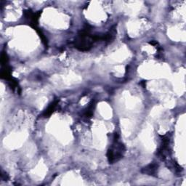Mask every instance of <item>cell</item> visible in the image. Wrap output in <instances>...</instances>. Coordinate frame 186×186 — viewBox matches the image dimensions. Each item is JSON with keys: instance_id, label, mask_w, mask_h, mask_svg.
<instances>
[{"instance_id": "cell-1", "label": "cell", "mask_w": 186, "mask_h": 186, "mask_svg": "<svg viewBox=\"0 0 186 186\" xmlns=\"http://www.w3.org/2000/svg\"><path fill=\"white\" fill-rule=\"evenodd\" d=\"M157 169H158V165L155 164H151L145 167L142 172L145 174H148L149 175H154L157 172Z\"/></svg>"}, {"instance_id": "cell-2", "label": "cell", "mask_w": 186, "mask_h": 186, "mask_svg": "<svg viewBox=\"0 0 186 186\" xmlns=\"http://www.w3.org/2000/svg\"><path fill=\"white\" fill-rule=\"evenodd\" d=\"M56 104H57V100L55 101V102H54L53 103H52L50 106H49L48 109H47L46 110V111H45V112L44 113V116H45V117H47V116H50V115L51 114L52 112H53L54 109H55V106H56Z\"/></svg>"}]
</instances>
